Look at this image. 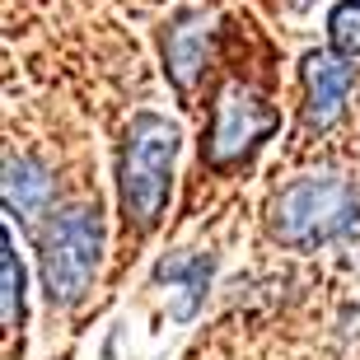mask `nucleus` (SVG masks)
I'll return each instance as SVG.
<instances>
[{
    "label": "nucleus",
    "instance_id": "1",
    "mask_svg": "<svg viewBox=\"0 0 360 360\" xmlns=\"http://www.w3.org/2000/svg\"><path fill=\"white\" fill-rule=\"evenodd\" d=\"M360 225V192L351 178L342 174H309L295 178L290 187H281L271 201L267 229L281 248L309 253L323 243L342 239Z\"/></svg>",
    "mask_w": 360,
    "mask_h": 360
},
{
    "label": "nucleus",
    "instance_id": "2",
    "mask_svg": "<svg viewBox=\"0 0 360 360\" xmlns=\"http://www.w3.org/2000/svg\"><path fill=\"white\" fill-rule=\"evenodd\" d=\"M174 155H178V127L160 112H141L127 127L117 160V187H122V215L127 229L146 234L160 225L169 206V178H174Z\"/></svg>",
    "mask_w": 360,
    "mask_h": 360
},
{
    "label": "nucleus",
    "instance_id": "3",
    "mask_svg": "<svg viewBox=\"0 0 360 360\" xmlns=\"http://www.w3.org/2000/svg\"><path fill=\"white\" fill-rule=\"evenodd\" d=\"M103 257V220L98 206H66L38 229V267H42V290L61 309L80 304L94 285Z\"/></svg>",
    "mask_w": 360,
    "mask_h": 360
},
{
    "label": "nucleus",
    "instance_id": "4",
    "mask_svg": "<svg viewBox=\"0 0 360 360\" xmlns=\"http://www.w3.org/2000/svg\"><path fill=\"white\" fill-rule=\"evenodd\" d=\"M281 127V112L262 103L253 89H243L239 80L225 84L211 112V136H206V164L211 169H229L243 155H253L262 141Z\"/></svg>",
    "mask_w": 360,
    "mask_h": 360
},
{
    "label": "nucleus",
    "instance_id": "5",
    "mask_svg": "<svg viewBox=\"0 0 360 360\" xmlns=\"http://www.w3.org/2000/svg\"><path fill=\"white\" fill-rule=\"evenodd\" d=\"M211 38H215V14L206 10H178L164 24L160 47H164V66H169V80L178 84V94H192V84L201 80L206 56H211Z\"/></svg>",
    "mask_w": 360,
    "mask_h": 360
},
{
    "label": "nucleus",
    "instance_id": "6",
    "mask_svg": "<svg viewBox=\"0 0 360 360\" xmlns=\"http://www.w3.org/2000/svg\"><path fill=\"white\" fill-rule=\"evenodd\" d=\"M351 84H356V70H351V56L333 52H309L304 56V122L314 131H328L342 112H347Z\"/></svg>",
    "mask_w": 360,
    "mask_h": 360
},
{
    "label": "nucleus",
    "instance_id": "7",
    "mask_svg": "<svg viewBox=\"0 0 360 360\" xmlns=\"http://www.w3.org/2000/svg\"><path fill=\"white\" fill-rule=\"evenodd\" d=\"M52 206V178L28 155H5V211L24 225H38V215Z\"/></svg>",
    "mask_w": 360,
    "mask_h": 360
},
{
    "label": "nucleus",
    "instance_id": "8",
    "mask_svg": "<svg viewBox=\"0 0 360 360\" xmlns=\"http://www.w3.org/2000/svg\"><path fill=\"white\" fill-rule=\"evenodd\" d=\"M211 267H215L211 257H174V262H164V267H160V276H169V285L178 290L174 309H169L178 323L197 314L201 290H206V281H211Z\"/></svg>",
    "mask_w": 360,
    "mask_h": 360
},
{
    "label": "nucleus",
    "instance_id": "9",
    "mask_svg": "<svg viewBox=\"0 0 360 360\" xmlns=\"http://www.w3.org/2000/svg\"><path fill=\"white\" fill-rule=\"evenodd\" d=\"M0 248H5V257H0V276H5V333H14L19 319H24V271H19V257H14L10 229H5Z\"/></svg>",
    "mask_w": 360,
    "mask_h": 360
},
{
    "label": "nucleus",
    "instance_id": "10",
    "mask_svg": "<svg viewBox=\"0 0 360 360\" xmlns=\"http://www.w3.org/2000/svg\"><path fill=\"white\" fill-rule=\"evenodd\" d=\"M328 38L342 56H360V0H342L328 14Z\"/></svg>",
    "mask_w": 360,
    "mask_h": 360
},
{
    "label": "nucleus",
    "instance_id": "11",
    "mask_svg": "<svg viewBox=\"0 0 360 360\" xmlns=\"http://www.w3.org/2000/svg\"><path fill=\"white\" fill-rule=\"evenodd\" d=\"M300 5H309V0H300Z\"/></svg>",
    "mask_w": 360,
    "mask_h": 360
}]
</instances>
